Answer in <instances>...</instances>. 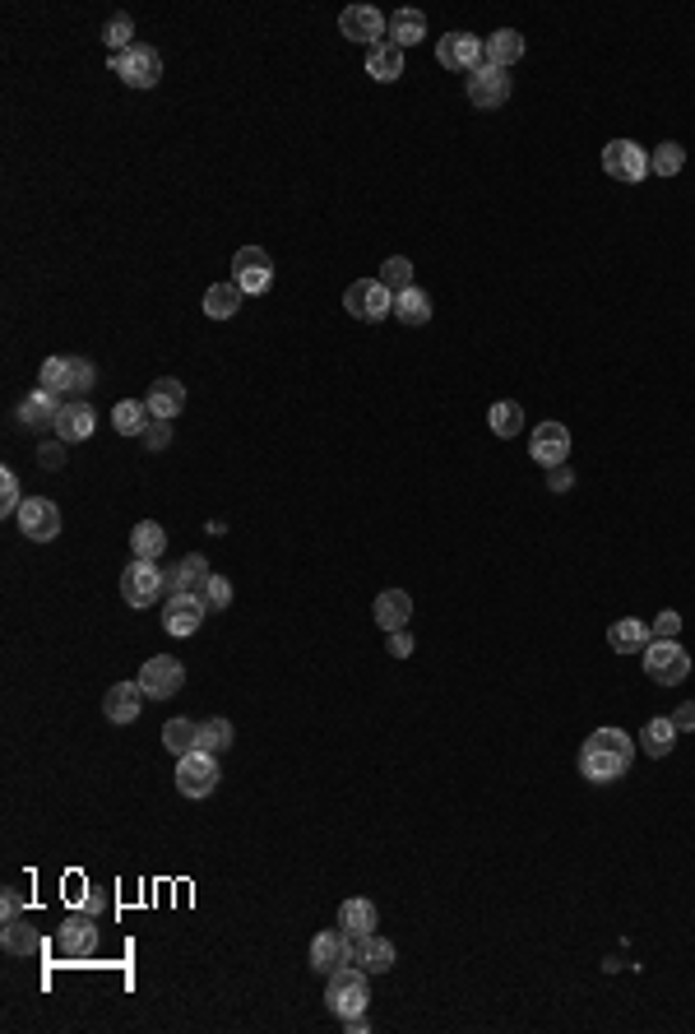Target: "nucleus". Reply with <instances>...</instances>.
<instances>
[{
    "label": "nucleus",
    "mask_w": 695,
    "mask_h": 1034,
    "mask_svg": "<svg viewBox=\"0 0 695 1034\" xmlns=\"http://www.w3.org/2000/svg\"><path fill=\"white\" fill-rule=\"evenodd\" d=\"M56 951L65 960H89L98 951V919L89 909L84 914H65V923L56 928Z\"/></svg>",
    "instance_id": "obj_10"
},
{
    "label": "nucleus",
    "mask_w": 695,
    "mask_h": 1034,
    "mask_svg": "<svg viewBox=\"0 0 695 1034\" xmlns=\"http://www.w3.org/2000/svg\"><path fill=\"white\" fill-rule=\"evenodd\" d=\"M394 316L404 320V325H427V320H431V297L413 283V288H404V293L394 297Z\"/></svg>",
    "instance_id": "obj_35"
},
{
    "label": "nucleus",
    "mask_w": 695,
    "mask_h": 1034,
    "mask_svg": "<svg viewBox=\"0 0 695 1034\" xmlns=\"http://www.w3.org/2000/svg\"><path fill=\"white\" fill-rule=\"evenodd\" d=\"M635 761V738H626L621 728H594L580 747V775L594 784H612L631 770Z\"/></svg>",
    "instance_id": "obj_1"
},
{
    "label": "nucleus",
    "mask_w": 695,
    "mask_h": 1034,
    "mask_svg": "<svg viewBox=\"0 0 695 1034\" xmlns=\"http://www.w3.org/2000/svg\"><path fill=\"white\" fill-rule=\"evenodd\" d=\"M144 404H149L153 418H167V422H172L181 409H186V385H181L177 376H158V381L149 385Z\"/></svg>",
    "instance_id": "obj_23"
},
{
    "label": "nucleus",
    "mask_w": 695,
    "mask_h": 1034,
    "mask_svg": "<svg viewBox=\"0 0 695 1034\" xmlns=\"http://www.w3.org/2000/svg\"><path fill=\"white\" fill-rule=\"evenodd\" d=\"M371 617H376L380 631H404L408 617H413V594H404V589H380Z\"/></svg>",
    "instance_id": "obj_21"
},
{
    "label": "nucleus",
    "mask_w": 695,
    "mask_h": 1034,
    "mask_svg": "<svg viewBox=\"0 0 695 1034\" xmlns=\"http://www.w3.org/2000/svg\"><path fill=\"white\" fill-rule=\"evenodd\" d=\"M385 645H390L394 659H408V654H413V636H408V631H390V640H385Z\"/></svg>",
    "instance_id": "obj_52"
},
{
    "label": "nucleus",
    "mask_w": 695,
    "mask_h": 1034,
    "mask_svg": "<svg viewBox=\"0 0 695 1034\" xmlns=\"http://www.w3.org/2000/svg\"><path fill=\"white\" fill-rule=\"evenodd\" d=\"M603 172L612 181L635 186V181L649 177V154L635 140H612V144H603Z\"/></svg>",
    "instance_id": "obj_11"
},
{
    "label": "nucleus",
    "mask_w": 695,
    "mask_h": 1034,
    "mask_svg": "<svg viewBox=\"0 0 695 1034\" xmlns=\"http://www.w3.org/2000/svg\"><path fill=\"white\" fill-rule=\"evenodd\" d=\"M487 422H492V432L501 436V441H510V436H519V427H524V409H519L515 399H496L492 409H487Z\"/></svg>",
    "instance_id": "obj_37"
},
{
    "label": "nucleus",
    "mask_w": 695,
    "mask_h": 1034,
    "mask_svg": "<svg viewBox=\"0 0 695 1034\" xmlns=\"http://www.w3.org/2000/svg\"><path fill=\"white\" fill-rule=\"evenodd\" d=\"M204 603H209L214 613H223V608L232 603V585L223 580V575H214V580H209V589H204Z\"/></svg>",
    "instance_id": "obj_47"
},
{
    "label": "nucleus",
    "mask_w": 695,
    "mask_h": 1034,
    "mask_svg": "<svg viewBox=\"0 0 695 1034\" xmlns=\"http://www.w3.org/2000/svg\"><path fill=\"white\" fill-rule=\"evenodd\" d=\"M38 390H51V395H70V358H47L38 371Z\"/></svg>",
    "instance_id": "obj_41"
},
{
    "label": "nucleus",
    "mask_w": 695,
    "mask_h": 1034,
    "mask_svg": "<svg viewBox=\"0 0 695 1034\" xmlns=\"http://www.w3.org/2000/svg\"><path fill=\"white\" fill-rule=\"evenodd\" d=\"M19 529H24V538H33V543H51V538L61 534V506L47 497H24V506H19Z\"/></svg>",
    "instance_id": "obj_12"
},
{
    "label": "nucleus",
    "mask_w": 695,
    "mask_h": 1034,
    "mask_svg": "<svg viewBox=\"0 0 695 1034\" xmlns=\"http://www.w3.org/2000/svg\"><path fill=\"white\" fill-rule=\"evenodd\" d=\"M93 385V362L89 358H70V395H84Z\"/></svg>",
    "instance_id": "obj_46"
},
{
    "label": "nucleus",
    "mask_w": 695,
    "mask_h": 1034,
    "mask_svg": "<svg viewBox=\"0 0 695 1034\" xmlns=\"http://www.w3.org/2000/svg\"><path fill=\"white\" fill-rule=\"evenodd\" d=\"M682 167H686V149L677 140H663L654 154H649V172H654V177H677Z\"/></svg>",
    "instance_id": "obj_39"
},
{
    "label": "nucleus",
    "mask_w": 695,
    "mask_h": 1034,
    "mask_svg": "<svg viewBox=\"0 0 695 1034\" xmlns=\"http://www.w3.org/2000/svg\"><path fill=\"white\" fill-rule=\"evenodd\" d=\"M529 455H533V464H543V469L566 464L570 460V432L561 427V422H543V427H533Z\"/></svg>",
    "instance_id": "obj_17"
},
{
    "label": "nucleus",
    "mask_w": 695,
    "mask_h": 1034,
    "mask_svg": "<svg viewBox=\"0 0 695 1034\" xmlns=\"http://www.w3.org/2000/svg\"><path fill=\"white\" fill-rule=\"evenodd\" d=\"M325 1002L334 1016H362L371 1002V983H367V970L362 965H339V970L329 974V988H325Z\"/></svg>",
    "instance_id": "obj_2"
},
{
    "label": "nucleus",
    "mask_w": 695,
    "mask_h": 1034,
    "mask_svg": "<svg viewBox=\"0 0 695 1034\" xmlns=\"http://www.w3.org/2000/svg\"><path fill=\"white\" fill-rule=\"evenodd\" d=\"M163 594H167V575L158 571V562L135 557V562L121 571V599H126L130 608H149V603H158Z\"/></svg>",
    "instance_id": "obj_3"
},
{
    "label": "nucleus",
    "mask_w": 695,
    "mask_h": 1034,
    "mask_svg": "<svg viewBox=\"0 0 695 1034\" xmlns=\"http://www.w3.org/2000/svg\"><path fill=\"white\" fill-rule=\"evenodd\" d=\"M380 283H385V288H390L394 297L404 293V288H413V260L408 256H390L385 260V265H380V274H376Z\"/></svg>",
    "instance_id": "obj_42"
},
{
    "label": "nucleus",
    "mask_w": 695,
    "mask_h": 1034,
    "mask_svg": "<svg viewBox=\"0 0 695 1034\" xmlns=\"http://www.w3.org/2000/svg\"><path fill=\"white\" fill-rule=\"evenodd\" d=\"M112 75H121V84H130V89H153L163 79V56L149 42H135L130 52L112 56Z\"/></svg>",
    "instance_id": "obj_4"
},
{
    "label": "nucleus",
    "mask_w": 695,
    "mask_h": 1034,
    "mask_svg": "<svg viewBox=\"0 0 695 1034\" xmlns=\"http://www.w3.org/2000/svg\"><path fill=\"white\" fill-rule=\"evenodd\" d=\"M209 613V603L195 599V594H167V608H163V631L167 636H195Z\"/></svg>",
    "instance_id": "obj_15"
},
{
    "label": "nucleus",
    "mask_w": 695,
    "mask_h": 1034,
    "mask_svg": "<svg viewBox=\"0 0 695 1034\" xmlns=\"http://www.w3.org/2000/svg\"><path fill=\"white\" fill-rule=\"evenodd\" d=\"M218 779H223V770H218V756L214 752H195L181 756L177 761V789L186 793V798H209V793L218 789Z\"/></svg>",
    "instance_id": "obj_7"
},
{
    "label": "nucleus",
    "mask_w": 695,
    "mask_h": 1034,
    "mask_svg": "<svg viewBox=\"0 0 695 1034\" xmlns=\"http://www.w3.org/2000/svg\"><path fill=\"white\" fill-rule=\"evenodd\" d=\"M357 965L367 974H390L394 970V942L390 937H380V932H367L362 937V956H357Z\"/></svg>",
    "instance_id": "obj_30"
},
{
    "label": "nucleus",
    "mask_w": 695,
    "mask_h": 1034,
    "mask_svg": "<svg viewBox=\"0 0 695 1034\" xmlns=\"http://www.w3.org/2000/svg\"><path fill=\"white\" fill-rule=\"evenodd\" d=\"M436 61L445 65V70H478V65H487V56H482V42L473 38V33H445L441 42H436Z\"/></svg>",
    "instance_id": "obj_16"
},
{
    "label": "nucleus",
    "mask_w": 695,
    "mask_h": 1034,
    "mask_svg": "<svg viewBox=\"0 0 695 1034\" xmlns=\"http://www.w3.org/2000/svg\"><path fill=\"white\" fill-rule=\"evenodd\" d=\"M482 56H487V65H496V70H510V65L524 56V33H515V28H496L492 38L482 42Z\"/></svg>",
    "instance_id": "obj_26"
},
{
    "label": "nucleus",
    "mask_w": 695,
    "mask_h": 1034,
    "mask_svg": "<svg viewBox=\"0 0 695 1034\" xmlns=\"http://www.w3.org/2000/svg\"><path fill=\"white\" fill-rule=\"evenodd\" d=\"M645 673L654 677L658 687H677L691 673V654L677 640H649L645 645Z\"/></svg>",
    "instance_id": "obj_5"
},
{
    "label": "nucleus",
    "mask_w": 695,
    "mask_h": 1034,
    "mask_svg": "<svg viewBox=\"0 0 695 1034\" xmlns=\"http://www.w3.org/2000/svg\"><path fill=\"white\" fill-rule=\"evenodd\" d=\"M385 14L371 10V5H348V10L339 14V33L348 42H362V47H380V38H385Z\"/></svg>",
    "instance_id": "obj_14"
},
{
    "label": "nucleus",
    "mask_w": 695,
    "mask_h": 1034,
    "mask_svg": "<svg viewBox=\"0 0 695 1034\" xmlns=\"http://www.w3.org/2000/svg\"><path fill=\"white\" fill-rule=\"evenodd\" d=\"M343 307H348V316H357V320H385L394 311V293L380 279H357V283H348Z\"/></svg>",
    "instance_id": "obj_9"
},
{
    "label": "nucleus",
    "mask_w": 695,
    "mask_h": 1034,
    "mask_svg": "<svg viewBox=\"0 0 695 1034\" xmlns=\"http://www.w3.org/2000/svg\"><path fill=\"white\" fill-rule=\"evenodd\" d=\"M163 747L172 756H190L195 752V747H200V724H195V719H167L163 724Z\"/></svg>",
    "instance_id": "obj_31"
},
{
    "label": "nucleus",
    "mask_w": 695,
    "mask_h": 1034,
    "mask_svg": "<svg viewBox=\"0 0 695 1034\" xmlns=\"http://www.w3.org/2000/svg\"><path fill=\"white\" fill-rule=\"evenodd\" d=\"M130 552L144 557V562H158L167 552V529L158 520H139L135 529H130Z\"/></svg>",
    "instance_id": "obj_28"
},
{
    "label": "nucleus",
    "mask_w": 695,
    "mask_h": 1034,
    "mask_svg": "<svg viewBox=\"0 0 695 1034\" xmlns=\"http://www.w3.org/2000/svg\"><path fill=\"white\" fill-rule=\"evenodd\" d=\"M672 724H677V733H695V701H686V705H677L672 710Z\"/></svg>",
    "instance_id": "obj_49"
},
{
    "label": "nucleus",
    "mask_w": 695,
    "mask_h": 1034,
    "mask_svg": "<svg viewBox=\"0 0 695 1034\" xmlns=\"http://www.w3.org/2000/svg\"><path fill=\"white\" fill-rule=\"evenodd\" d=\"M19 914H24V895L5 891V895H0V919H19Z\"/></svg>",
    "instance_id": "obj_51"
},
{
    "label": "nucleus",
    "mask_w": 695,
    "mask_h": 1034,
    "mask_svg": "<svg viewBox=\"0 0 695 1034\" xmlns=\"http://www.w3.org/2000/svg\"><path fill=\"white\" fill-rule=\"evenodd\" d=\"M84 909H89L93 919H98L102 909H107V900H102V891H93V895H84Z\"/></svg>",
    "instance_id": "obj_55"
},
{
    "label": "nucleus",
    "mask_w": 695,
    "mask_h": 1034,
    "mask_svg": "<svg viewBox=\"0 0 695 1034\" xmlns=\"http://www.w3.org/2000/svg\"><path fill=\"white\" fill-rule=\"evenodd\" d=\"M385 38H390L399 52L417 47V42L427 38V14H422V10H394L390 24H385Z\"/></svg>",
    "instance_id": "obj_24"
},
{
    "label": "nucleus",
    "mask_w": 695,
    "mask_h": 1034,
    "mask_svg": "<svg viewBox=\"0 0 695 1034\" xmlns=\"http://www.w3.org/2000/svg\"><path fill=\"white\" fill-rule=\"evenodd\" d=\"M135 682L144 687V696H149V701H172V696L186 687V664H181V659H172V654H153L149 664L139 668Z\"/></svg>",
    "instance_id": "obj_6"
},
{
    "label": "nucleus",
    "mask_w": 695,
    "mask_h": 1034,
    "mask_svg": "<svg viewBox=\"0 0 695 1034\" xmlns=\"http://www.w3.org/2000/svg\"><path fill=\"white\" fill-rule=\"evenodd\" d=\"M93 427H98V413H93V404H84V399H70L61 409V418H56V427L51 432L61 436L65 446H75V441H89Z\"/></svg>",
    "instance_id": "obj_19"
},
{
    "label": "nucleus",
    "mask_w": 695,
    "mask_h": 1034,
    "mask_svg": "<svg viewBox=\"0 0 695 1034\" xmlns=\"http://www.w3.org/2000/svg\"><path fill=\"white\" fill-rule=\"evenodd\" d=\"M339 965H348V932H320L311 942V970L334 974Z\"/></svg>",
    "instance_id": "obj_25"
},
{
    "label": "nucleus",
    "mask_w": 695,
    "mask_h": 1034,
    "mask_svg": "<svg viewBox=\"0 0 695 1034\" xmlns=\"http://www.w3.org/2000/svg\"><path fill=\"white\" fill-rule=\"evenodd\" d=\"M339 928L343 932H376V905H371V900H343Z\"/></svg>",
    "instance_id": "obj_38"
},
{
    "label": "nucleus",
    "mask_w": 695,
    "mask_h": 1034,
    "mask_svg": "<svg viewBox=\"0 0 695 1034\" xmlns=\"http://www.w3.org/2000/svg\"><path fill=\"white\" fill-rule=\"evenodd\" d=\"M468 103L482 107V112H496L501 103H510V70L478 65V70L468 75Z\"/></svg>",
    "instance_id": "obj_13"
},
{
    "label": "nucleus",
    "mask_w": 695,
    "mask_h": 1034,
    "mask_svg": "<svg viewBox=\"0 0 695 1034\" xmlns=\"http://www.w3.org/2000/svg\"><path fill=\"white\" fill-rule=\"evenodd\" d=\"M367 75L376 79V84H394V79L404 75V52H399L394 42L371 47V52H367Z\"/></svg>",
    "instance_id": "obj_29"
},
{
    "label": "nucleus",
    "mask_w": 695,
    "mask_h": 1034,
    "mask_svg": "<svg viewBox=\"0 0 695 1034\" xmlns=\"http://www.w3.org/2000/svg\"><path fill=\"white\" fill-rule=\"evenodd\" d=\"M241 288L237 283H214V288H209V293H204V316L209 320H228V316H237L241 311Z\"/></svg>",
    "instance_id": "obj_33"
},
{
    "label": "nucleus",
    "mask_w": 695,
    "mask_h": 1034,
    "mask_svg": "<svg viewBox=\"0 0 695 1034\" xmlns=\"http://www.w3.org/2000/svg\"><path fill=\"white\" fill-rule=\"evenodd\" d=\"M144 701H149V696H144L139 682H116V687L107 691V701H102V715L112 719V724H135Z\"/></svg>",
    "instance_id": "obj_20"
},
{
    "label": "nucleus",
    "mask_w": 695,
    "mask_h": 1034,
    "mask_svg": "<svg viewBox=\"0 0 695 1034\" xmlns=\"http://www.w3.org/2000/svg\"><path fill=\"white\" fill-rule=\"evenodd\" d=\"M0 942H5V951H10V956H38V951H42V937L28 928V919H5V928H0Z\"/></svg>",
    "instance_id": "obj_32"
},
{
    "label": "nucleus",
    "mask_w": 695,
    "mask_h": 1034,
    "mask_svg": "<svg viewBox=\"0 0 695 1034\" xmlns=\"http://www.w3.org/2000/svg\"><path fill=\"white\" fill-rule=\"evenodd\" d=\"M61 409H65L61 395H51V390H33V395L19 404V422H24V427H33V432H47V427H56Z\"/></svg>",
    "instance_id": "obj_22"
},
{
    "label": "nucleus",
    "mask_w": 695,
    "mask_h": 1034,
    "mask_svg": "<svg viewBox=\"0 0 695 1034\" xmlns=\"http://www.w3.org/2000/svg\"><path fill=\"white\" fill-rule=\"evenodd\" d=\"M640 747H645L649 756H668L672 747H677V724H672V719H649V724L640 728Z\"/></svg>",
    "instance_id": "obj_36"
},
{
    "label": "nucleus",
    "mask_w": 695,
    "mask_h": 1034,
    "mask_svg": "<svg viewBox=\"0 0 695 1034\" xmlns=\"http://www.w3.org/2000/svg\"><path fill=\"white\" fill-rule=\"evenodd\" d=\"M570 483H575V478H570L566 464H556V469H547V487H552V492H570Z\"/></svg>",
    "instance_id": "obj_53"
},
{
    "label": "nucleus",
    "mask_w": 695,
    "mask_h": 1034,
    "mask_svg": "<svg viewBox=\"0 0 695 1034\" xmlns=\"http://www.w3.org/2000/svg\"><path fill=\"white\" fill-rule=\"evenodd\" d=\"M649 636H654V631H649V626L640 622V617H621V622L607 626V645H612L617 654H635V650H645Z\"/></svg>",
    "instance_id": "obj_27"
},
{
    "label": "nucleus",
    "mask_w": 695,
    "mask_h": 1034,
    "mask_svg": "<svg viewBox=\"0 0 695 1034\" xmlns=\"http://www.w3.org/2000/svg\"><path fill=\"white\" fill-rule=\"evenodd\" d=\"M677 631H682V613H663L654 622V636L658 640H677Z\"/></svg>",
    "instance_id": "obj_48"
},
{
    "label": "nucleus",
    "mask_w": 695,
    "mask_h": 1034,
    "mask_svg": "<svg viewBox=\"0 0 695 1034\" xmlns=\"http://www.w3.org/2000/svg\"><path fill=\"white\" fill-rule=\"evenodd\" d=\"M19 506H24V492H19V473H14V469H0V515L10 520V515H19Z\"/></svg>",
    "instance_id": "obj_44"
},
{
    "label": "nucleus",
    "mask_w": 695,
    "mask_h": 1034,
    "mask_svg": "<svg viewBox=\"0 0 695 1034\" xmlns=\"http://www.w3.org/2000/svg\"><path fill=\"white\" fill-rule=\"evenodd\" d=\"M149 422H153V413H149V404H139V399H121L112 409V427L121 436H144Z\"/></svg>",
    "instance_id": "obj_34"
},
{
    "label": "nucleus",
    "mask_w": 695,
    "mask_h": 1034,
    "mask_svg": "<svg viewBox=\"0 0 695 1034\" xmlns=\"http://www.w3.org/2000/svg\"><path fill=\"white\" fill-rule=\"evenodd\" d=\"M209 580H214V571H209L204 557H181V562L167 571V594H195V599H204Z\"/></svg>",
    "instance_id": "obj_18"
},
{
    "label": "nucleus",
    "mask_w": 695,
    "mask_h": 1034,
    "mask_svg": "<svg viewBox=\"0 0 695 1034\" xmlns=\"http://www.w3.org/2000/svg\"><path fill=\"white\" fill-rule=\"evenodd\" d=\"M38 464H42V469H61V464H65V441H56V446H42V450H38Z\"/></svg>",
    "instance_id": "obj_50"
},
{
    "label": "nucleus",
    "mask_w": 695,
    "mask_h": 1034,
    "mask_svg": "<svg viewBox=\"0 0 695 1034\" xmlns=\"http://www.w3.org/2000/svg\"><path fill=\"white\" fill-rule=\"evenodd\" d=\"M343 1030H348V1034H367V1030H371L367 1011H362V1016H343Z\"/></svg>",
    "instance_id": "obj_54"
},
{
    "label": "nucleus",
    "mask_w": 695,
    "mask_h": 1034,
    "mask_svg": "<svg viewBox=\"0 0 695 1034\" xmlns=\"http://www.w3.org/2000/svg\"><path fill=\"white\" fill-rule=\"evenodd\" d=\"M139 441H144L149 450H167V446H172V422H167V418H153L149 427H144V436H139Z\"/></svg>",
    "instance_id": "obj_45"
},
{
    "label": "nucleus",
    "mask_w": 695,
    "mask_h": 1034,
    "mask_svg": "<svg viewBox=\"0 0 695 1034\" xmlns=\"http://www.w3.org/2000/svg\"><path fill=\"white\" fill-rule=\"evenodd\" d=\"M232 738H237V733H232L228 719H204V724H200V752H214V756L228 752Z\"/></svg>",
    "instance_id": "obj_43"
},
{
    "label": "nucleus",
    "mask_w": 695,
    "mask_h": 1034,
    "mask_svg": "<svg viewBox=\"0 0 695 1034\" xmlns=\"http://www.w3.org/2000/svg\"><path fill=\"white\" fill-rule=\"evenodd\" d=\"M232 283H237L246 297H260L274 283V260H269L265 246H241L232 256Z\"/></svg>",
    "instance_id": "obj_8"
},
{
    "label": "nucleus",
    "mask_w": 695,
    "mask_h": 1034,
    "mask_svg": "<svg viewBox=\"0 0 695 1034\" xmlns=\"http://www.w3.org/2000/svg\"><path fill=\"white\" fill-rule=\"evenodd\" d=\"M102 42L112 47V56L130 52V47H135V19H130V14H112L107 28H102Z\"/></svg>",
    "instance_id": "obj_40"
}]
</instances>
